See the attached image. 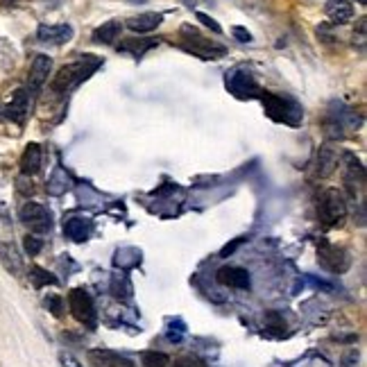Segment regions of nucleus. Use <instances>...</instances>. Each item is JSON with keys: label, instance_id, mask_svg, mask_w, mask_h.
<instances>
[{"label": "nucleus", "instance_id": "obj_25", "mask_svg": "<svg viewBox=\"0 0 367 367\" xmlns=\"http://www.w3.org/2000/svg\"><path fill=\"white\" fill-rule=\"evenodd\" d=\"M29 281L34 283V288H44V286H57L59 283L57 276H53L51 272L44 270V267H39V265L29 267Z\"/></svg>", "mask_w": 367, "mask_h": 367}, {"label": "nucleus", "instance_id": "obj_33", "mask_svg": "<svg viewBox=\"0 0 367 367\" xmlns=\"http://www.w3.org/2000/svg\"><path fill=\"white\" fill-rule=\"evenodd\" d=\"M340 367H359V352H356V349L347 352L342 356V361H340Z\"/></svg>", "mask_w": 367, "mask_h": 367}, {"label": "nucleus", "instance_id": "obj_23", "mask_svg": "<svg viewBox=\"0 0 367 367\" xmlns=\"http://www.w3.org/2000/svg\"><path fill=\"white\" fill-rule=\"evenodd\" d=\"M114 263L118 267H123V270H130V267L141 263V250H136V247H123V250L116 252Z\"/></svg>", "mask_w": 367, "mask_h": 367}, {"label": "nucleus", "instance_id": "obj_19", "mask_svg": "<svg viewBox=\"0 0 367 367\" xmlns=\"http://www.w3.org/2000/svg\"><path fill=\"white\" fill-rule=\"evenodd\" d=\"M27 91L25 88H16V91L12 93V100H9L5 114L12 118V121L16 123H23L25 116H27V109H29V102H27Z\"/></svg>", "mask_w": 367, "mask_h": 367}, {"label": "nucleus", "instance_id": "obj_35", "mask_svg": "<svg viewBox=\"0 0 367 367\" xmlns=\"http://www.w3.org/2000/svg\"><path fill=\"white\" fill-rule=\"evenodd\" d=\"M232 34H234L241 44H252V32H247V29L241 27V25H236V27L232 29Z\"/></svg>", "mask_w": 367, "mask_h": 367}, {"label": "nucleus", "instance_id": "obj_31", "mask_svg": "<svg viewBox=\"0 0 367 367\" xmlns=\"http://www.w3.org/2000/svg\"><path fill=\"white\" fill-rule=\"evenodd\" d=\"M173 367H206L200 359H193V356H184V359L175 361Z\"/></svg>", "mask_w": 367, "mask_h": 367}, {"label": "nucleus", "instance_id": "obj_7", "mask_svg": "<svg viewBox=\"0 0 367 367\" xmlns=\"http://www.w3.org/2000/svg\"><path fill=\"white\" fill-rule=\"evenodd\" d=\"M68 309H71L73 317L79 324H86V326H95V306L91 295H88L84 288H73L68 293Z\"/></svg>", "mask_w": 367, "mask_h": 367}, {"label": "nucleus", "instance_id": "obj_2", "mask_svg": "<svg viewBox=\"0 0 367 367\" xmlns=\"http://www.w3.org/2000/svg\"><path fill=\"white\" fill-rule=\"evenodd\" d=\"M261 102L265 109V116L272 118L274 123H283L288 127H300L304 121V109L302 105L293 100L288 95H281V93H267L263 91L261 95Z\"/></svg>", "mask_w": 367, "mask_h": 367}, {"label": "nucleus", "instance_id": "obj_14", "mask_svg": "<svg viewBox=\"0 0 367 367\" xmlns=\"http://www.w3.org/2000/svg\"><path fill=\"white\" fill-rule=\"evenodd\" d=\"M88 365L91 367H134L127 356L114 349H88Z\"/></svg>", "mask_w": 367, "mask_h": 367}, {"label": "nucleus", "instance_id": "obj_13", "mask_svg": "<svg viewBox=\"0 0 367 367\" xmlns=\"http://www.w3.org/2000/svg\"><path fill=\"white\" fill-rule=\"evenodd\" d=\"M73 27L68 23H59V25H39L36 29V39L41 44H51V46H64L73 39Z\"/></svg>", "mask_w": 367, "mask_h": 367}, {"label": "nucleus", "instance_id": "obj_15", "mask_svg": "<svg viewBox=\"0 0 367 367\" xmlns=\"http://www.w3.org/2000/svg\"><path fill=\"white\" fill-rule=\"evenodd\" d=\"M0 265H3L9 274L23 276L25 263H23V256L14 243H0Z\"/></svg>", "mask_w": 367, "mask_h": 367}, {"label": "nucleus", "instance_id": "obj_5", "mask_svg": "<svg viewBox=\"0 0 367 367\" xmlns=\"http://www.w3.org/2000/svg\"><path fill=\"white\" fill-rule=\"evenodd\" d=\"M317 215L324 227H335L342 222V218L347 215V204L340 191L335 188H326L320 195V202H317Z\"/></svg>", "mask_w": 367, "mask_h": 367}, {"label": "nucleus", "instance_id": "obj_22", "mask_svg": "<svg viewBox=\"0 0 367 367\" xmlns=\"http://www.w3.org/2000/svg\"><path fill=\"white\" fill-rule=\"evenodd\" d=\"M315 166H317V175H320V177H329L335 171V166H338V154H335L333 147H329V145L320 147Z\"/></svg>", "mask_w": 367, "mask_h": 367}, {"label": "nucleus", "instance_id": "obj_10", "mask_svg": "<svg viewBox=\"0 0 367 367\" xmlns=\"http://www.w3.org/2000/svg\"><path fill=\"white\" fill-rule=\"evenodd\" d=\"M53 71V59L48 55H36L32 66H29V75H27V93H36L41 91V86L48 82V75Z\"/></svg>", "mask_w": 367, "mask_h": 367}, {"label": "nucleus", "instance_id": "obj_26", "mask_svg": "<svg viewBox=\"0 0 367 367\" xmlns=\"http://www.w3.org/2000/svg\"><path fill=\"white\" fill-rule=\"evenodd\" d=\"M152 46H156V41H143V39H130V41H125L118 46V51H123V53H132L136 59L138 57H143L145 51H150Z\"/></svg>", "mask_w": 367, "mask_h": 367}, {"label": "nucleus", "instance_id": "obj_29", "mask_svg": "<svg viewBox=\"0 0 367 367\" xmlns=\"http://www.w3.org/2000/svg\"><path fill=\"white\" fill-rule=\"evenodd\" d=\"M265 324L272 326V329H286L283 317H281L279 313H276V311H267V313H265Z\"/></svg>", "mask_w": 367, "mask_h": 367}, {"label": "nucleus", "instance_id": "obj_17", "mask_svg": "<svg viewBox=\"0 0 367 367\" xmlns=\"http://www.w3.org/2000/svg\"><path fill=\"white\" fill-rule=\"evenodd\" d=\"M41 164H44V152H41V145L36 143H27L23 156H21V173L32 177L41 171Z\"/></svg>", "mask_w": 367, "mask_h": 367}, {"label": "nucleus", "instance_id": "obj_30", "mask_svg": "<svg viewBox=\"0 0 367 367\" xmlns=\"http://www.w3.org/2000/svg\"><path fill=\"white\" fill-rule=\"evenodd\" d=\"M59 363H62V367H84L82 363H79L73 354H68V352H62L59 354Z\"/></svg>", "mask_w": 367, "mask_h": 367}, {"label": "nucleus", "instance_id": "obj_34", "mask_svg": "<svg viewBox=\"0 0 367 367\" xmlns=\"http://www.w3.org/2000/svg\"><path fill=\"white\" fill-rule=\"evenodd\" d=\"M197 18H200V21H202V23H204L206 27H211L215 34H222V27L218 25V23L213 21V18H211L209 14H204V12H197Z\"/></svg>", "mask_w": 367, "mask_h": 367}, {"label": "nucleus", "instance_id": "obj_24", "mask_svg": "<svg viewBox=\"0 0 367 367\" xmlns=\"http://www.w3.org/2000/svg\"><path fill=\"white\" fill-rule=\"evenodd\" d=\"M68 188H71V177L66 175L64 168H57L53 173L51 182H48V193L51 195H64Z\"/></svg>", "mask_w": 367, "mask_h": 367}, {"label": "nucleus", "instance_id": "obj_18", "mask_svg": "<svg viewBox=\"0 0 367 367\" xmlns=\"http://www.w3.org/2000/svg\"><path fill=\"white\" fill-rule=\"evenodd\" d=\"M324 12H326V16L331 18V23L345 25V23H349V21H352V16H354V7H352L349 0H326Z\"/></svg>", "mask_w": 367, "mask_h": 367}, {"label": "nucleus", "instance_id": "obj_3", "mask_svg": "<svg viewBox=\"0 0 367 367\" xmlns=\"http://www.w3.org/2000/svg\"><path fill=\"white\" fill-rule=\"evenodd\" d=\"M180 46L186 53H191L200 59H220L227 55V48L222 44L213 41V39L204 36L200 29L193 25H182L180 27Z\"/></svg>", "mask_w": 367, "mask_h": 367}, {"label": "nucleus", "instance_id": "obj_8", "mask_svg": "<svg viewBox=\"0 0 367 367\" xmlns=\"http://www.w3.org/2000/svg\"><path fill=\"white\" fill-rule=\"evenodd\" d=\"M317 263H320L324 270L340 274V272L347 270V267H349L352 256H349V252L345 250V247L322 243L320 247H317Z\"/></svg>", "mask_w": 367, "mask_h": 367}, {"label": "nucleus", "instance_id": "obj_11", "mask_svg": "<svg viewBox=\"0 0 367 367\" xmlns=\"http://www.w3.org/2000/svg\"><path fill=\"white\" fill-rule=\"evenodd\" d=\"M342 164H345V184L349 188V193L356 195L365 184V168L361 164V159L354 156L352 152L342 154Z\"/></svg>", "mask_w": 367, "mask_h": 367}, {"label": "nucleus", "instance_id": "obj_9", "mask_svg": "<svg viewBox=\"0 0 367 367\" xmlns=\"http://www.w3.org/2000/svg\"><path fill=\"white\" fill-rule=\"evenodd\" d=\"M18 218H21V222L27 225L32 232H51L53 227V213L46 209L44 204H36V202H25L21 206V211H18Z\"/></svg>", "mask_w": 367, "mask_h": 367}, {"label": "nucleus", "instance_id": "obj_28", "mask_svg": "<svg viewBox=\"0 0 367 367\" xmlns=\"http://www.w3.org/2000/svg\"><path fill=\"white\" fill-rule=\"evenodd\" d=\"M41 247H44L41 238H36V236H27V238H25V252H27L29 256H36L39 252H41Z\"/></svg>", "mask_w": 367, "mask_h": 367}, {"label": "nucleus", "instance_id": "obj_20", "mask_svg": "<svg viewBox=\"0 0 367 367\" xmlns=\"http://www.w3.org/2000/svg\"><path fill=\"white\" fill-rule=\"evenodd\" d=\"M161 21H164L161 14L145 12V14H138V16L130 18V21H127V27H130L132 32L143 34V32H152V29H156L159 25H161Z\"/></svg>", "mask_w": 367, "mask_h": 367}, {"label": "nucleus", "instance_id": "obj_21", "mask_svg": "<svg viewBox=\"0 0 367 367\" xmlns=\"http://www.w3.org/2000/svg\"><path fill=\"white\" fill-rule=\"evenodd\" d=\"M121 29H123L121 21H107L100 27L93 29V41L102 44V46H112V44H116V39L121 36Z\"/></svg>", "mask_w": 367, "mask_h": 367}, {"label": "nucleus", "instance_id": "obj_4", "mask_svg": "<svg viewBox=\"0 0 367 367\" xmlns=\"http://www.w3.org/2000/svg\"><path fill=\"white\" fill-rule=\"evenodd\" d=\"M225 86L234 98H238V100H254V98H259L263 93L259 82H256L254 71L245 64L234 66L232 71H227Z\"/></svg>", "mask_w": 367, "mask_h": 367}, {"label": "nucleus", "instance_id": "obj_37", "mask_svg": "<svg viewBox=\"0 0 367 367\" xmlns=\"http://www.w3.org/2000/svg\"><path fill=\"white\" fill-rule=\"evenodd\" d=\"M0 215H3V218H7V213H5V209H3V206H0Z\"/></svg>", "mask_w": 367, "mask_h": 367}, {"label": "nucleus", "instance_id": "obj_32", "mask_svg": "<svg viewBox=\"0 0 367 367\" xmlns=\"http://www.w3.org/2000/svg\"><path fill=\"white\" fill-rule=\"evenodd\" d=\"M46 306L48 309H51V313L55 315V317H62V300H59V297H48L46 300Z\"/></svg>", "mask_w": 367, "mask_h": 367}, {"label": "nucleus", "instance_id": "obj_12", "mask_svg": "<svg viewBox=\"0 0 367 367\" xmlns=\"http://www.w3.org/2000/svg\"><path fill=\"white\" fill-rule=\"evenodd\" d=\"M218 283L227 286V288H238V291H247L250 288V272L245 267H238V265H225L218 270L215 274Z\"/></svg>", "mask_w": 367, "mask_h": 367}, {"label": "nucleus", "instance_id": "obj_1", "mask_svg": "<svg viewBox=\"0 0 367 367\" xmlns=\"http://www.w3.org/2000/svg\"><path fill=\"white\" fill-rule=\"evenodd\" d=\"M100 66H102V62L98 57L82 55V57L77 59V62L66 64V66L59 68V73L55 75L53 84H51L53 91L55 93H68L71 88H75L77 84H82L84 79L91 77Z\"/></svg>", "mask_w": 367, "mask_h": 367}, {"label": "nucleus", "instance_id": "obj_36", "mask_svg": "<svg viewBox=\"0 0 367 367\" xmlns=\"http://www.w3.org/2000/svg\"><path fill=\"white\" fill-rule=\"evenodd\" d=\"M356 3H359V5H363V7H365V5H367V0H356Z\"/></svg>", "mask_w": 367, "mask_h": 367}, {"label": "nucleus", "instance_id": "obj_16", "mask_svg": "<svg viewBox=\"0 0 367 367\" xmlns=\"http://www.w3.org/2000/svg\"><path fill=\"white\" fill-rule=\"evenodd\" d=\"M93 232V222L88 220V218H68V220L64 222V234L66 238H71L73 243H84L88 236H91Z\"/></svg>", "mask_w": 367, "mask_h": 367}, {"label": "nucleus", "instance_id": "obj_6", "mask_svg": "<svg viewBox=\"0 0 367 367\" xmlns=\"http://www.w3.org/2000/svg\"><path fill=\"white\" fill-rule=\"evenodd\" d=\"M361 125V118L354 114V109H347L342 102H333L326 114V136L342 138V130H356Z\"/></svg>", "mask_w": 367, "mask_h": 367}, {"label": "nucleus", "instance_id": "obj_27", "mask_svg": "<svg viewBox=\"0 0 367 367\" xmlns=\"http://www.w3.org/2000/svg\"><path fill=\"white\" fill-rule=\"evenodd\" d=\"M141 365L143 367H168L171 365V359L164 352H145L141 356Z\"/></svg>", "mask_w": 367, "mask_h": 367}]
</instances>
